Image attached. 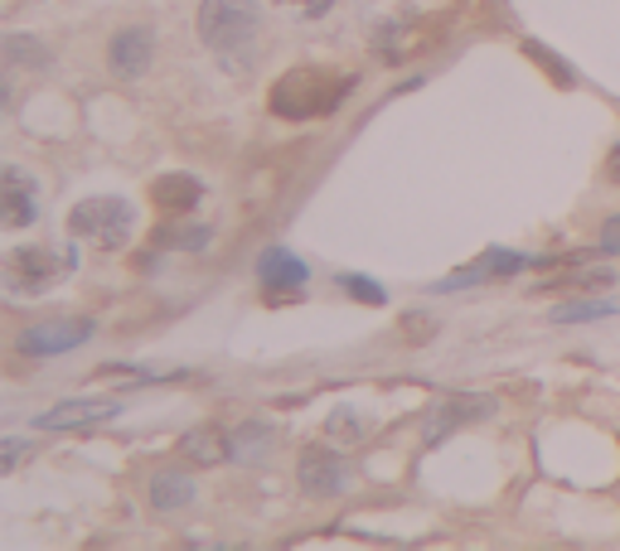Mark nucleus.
Here are the masks:
<instances>
[{"label": "nucleus", "mask_w": 620, "mask_h": 551, "mask_svg": "<svg viewBox=\"0 0 620 551\" xmlns=\"http://www.w3.org/2000/svg\"><path fill=\"white\" fill-rule=\"evenodd\" d=\"M354 78L325 73V69H292L272 83V112L286 121H306V116H325L349 98Z\"/></svg>", "instance_id": "1"}, {"label": "nucleus", "mask_w": 620, "mask_h": 551, "mask_svg": "<svg viewBox=\"0 0 620 551\" xmlns=\"http://www.w3.org/2000/svg\"><path fill=\"white\" fill-rule=\"evenodd\" d=\"M69 233L98 252H116L131 237V204L126 198H83L69 213Z\"/></svg>", "instance_id": "2"}, {"label": "nucleus", "mask_w": 620, "mask_h": 551, "mask_svg": "<svg viewBox=\"0 0 620 551\" xmlns=\"http://www.w3.org/2000/svg\"><path fill=\"white\" fill-rule=\"evenodd\" d=\"M200 34L209 49L233 53L257 34V6L253 0H204L200 6Z\"/></svg>", "instance_id": "3"}, {"label": "nucleus", "mask_w": 620, "mask_h": 551, "mask_svg": "<svg viewBox=\"0 0 620 551\" xmlns=\"http://www.w3.org/2000/svg\"><path fill=\"white\" fill-rule=\"evenodd\" d=\"M92 339V319H44L20 334V354L49 358V354H69V348Z\"/></svg>", "instance_id": "4"}, {"label": "nucleus", "mask_w": 620, "mask_h": 551, "mask_svg": "<svg viewBox=\"0 0 620 551\" xmlns=\"http://www.w3.org/2000/svg\"><path fill=\"white\" fill-rule=\"evenodd\" d=\"M151 53H155V34L146 30V24H131V30H122L108 44V69L122 73V78H141L146 63H151Z\"/></svg>", "instance_id": "5"}, {"label": "nucleus", "mask_w": 620, "mask_h": 551, "mask_svg": "<svg viewBox=\"0 0 620 551\" xmlns=\"http://www.w3.org/2000/svg\"><path fill=\"white\" fill-rule=\"evenodd\" d=\"M63 272L59 257L49 247H20V252H10V262H6V280L16 290H39V286H49Z\"/></svg>", "instance_id": "6"}, {"label": "nucleus", "mask_w": 620, "mask_h": 551, "mask_svg": "<svg viewBox=\"0 0 620 551\" xmlns=\"http://www.w3.org/2000/svg\"><path fill=\"white\" fill-rule=\"evenodd\" d=\"M296 475H301V489H311V493H339L345 489V465H339V455H329L325 446L301 455Z\"/></svg>", "instance_id": "7"}, {"label": "nucleus", "mask_w": 620, "mask_h": 551, "mask_svg": "<svg viewBox=\"0 0 620 551\" xmlns=\"http://www.w3.org/2000/svg\"><path fill=\"white\" fill-rule=\"evenodd\" d=\"M200 198H204V184L194 174H161L151 184V204L161 213H194Z\"/></svg>", "instance_id": "8"}, {"label": "nucleus", "mask_w": 620, "mask_h": 551, "mask_svg": "<svg viewBox=\"0 0 620 551\" xmlns=\"http://www.w3.org/2000/svg\"><path fill=\"white\" fill-rule=\"evenodd\" d=\"M0 198H6V223L10 227H30L39 218V198H34V184H30L24 170H6Z\"/></svg>", "instance_id": "9"}, {"label": "nucleus", "mask_w": 620, "mask_h": 551, "mask_svg": "<svg viewBox=\"0 0 620 551\" xmlns=\"http://www.w3.org/2000/svg\"><path fill=\"white\" fill-rule=\"evenodd\" d=\"M116 416V401H63V407L39 416V431H69V426H92V421H108Z\"/></svg>", "instance_id": "10"}, {"label": "nucleus", "mask_w": 620, "mask_h": 551, "mask_svg": "<svg viewBox=\"0 0 620 551\" xmlns=\"http://www.w3.org/2000/svg\"><path fill=\"white\" fill-rule=\"evenodd\" d=\"M233 446H228V436L218 431V426H200V431H190L180 440V455L190 465H218L223 455H228Z\"/></svg>", "instance_id": "11"}, {"label": "nucleus", "mask_w": 620, "mask_h": 551, "mask_svg": "<svg viewBox=\"0 0 620 551\" xmlns=\"http://www.w3.org/2000/svg\"><path fill=\"white\" fill-rule=\"evenodd\" d=\"M301 280H306V266H301L296 257H286V252H272V257L262 262V286H267L272 295L276 290H296Z\"/></svg>", "instance_id": "12"}, {"label": "nucleus", "mask_w": 620, "mask_h": 551, "mask_svg": "<svg viewBox=\"0 0 620 551\" xmlns=\"http://www.w3.org/2000/svg\"><path fill=\"white\" fill-rule=\"evenodd\" d=\"M194 499V483L184 479V475H155L151 483V503L161 508V513H170V508H184Z\"/></svg>", "instance_id": "13"}, {"label": "nucleus", "mask_w": 620, "mask_h": 551, "mask_svg": "<svg viewBox=\"0 0 620 551\" xmlns=\"http://www.w3.org/2000/svg\"><path fill=\"white\" fill-rule=\"evenodd\" d=\"M620 310V300H582V305H562V310H552V319H562V325H572V319H606V315H616Z\"/></svg>", "instance_id": "14"}, {"label": "nucleus", "mask_w": 620, "mask_h": 551, "mask_svg": "<svg viewBox=\"0 0 620 551\" xmlns=\"http://www.w3.org/2000/svg\"><path fill=\"white\" fill-rule=\"evenodd\" d=\"M339 286L354 290V300H364V305H378V300H384V290H378L374 280H364V276H339Z\"/></svg>", "instance_id": "15"}, {"label": "nucleus", "mask_w": 620, "mask_h": 551, "mask_svg": "<svg viewBox=\"0 0 620 551\" xmlns=\"http://www.w3.org/2000/svg\"><path fill=\"white\" fill-rule=\"evenodd\" d=\"M276 6H286L292 16H301V20H321L335 0H276Z\"/></svg>", "instance_id": "16"}, {"label": "nucleus", "mask_w": 620, "mask_h": 551, "mask_svg": "<svg viewBox=\"0 0 620 551\" xmlns=\"http://www.w3.org/2000/svg\"><path fill=\"white\" fill-rule=\"evenodd\" d=\"M601 252L606 257H620V213L606 218V227H601Z\"/></svg>", "instance_id": "17"}, {"label": "nucleus", "mask_w": 620, "mask_h": 551, "mask_svg": "<svg viewBox=\"0 0 620 551\" xmlns=\"http://www.w3.org/2000/svg\"><path fill=\"white\" fill-rule=\"evenodd\" d=\"M606 174H611V184H620V151L611 155V170H606Z\"/></svg>", "instance_id": "18"}]
</instances>
